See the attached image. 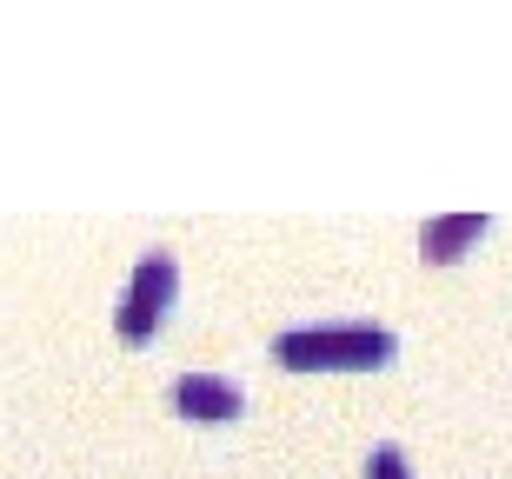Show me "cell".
I'll return each mask as SVG.
<instances>
[{
	"instance_id": "6da1fadb",
	"label": "cell",
	"mask_w": 512,
	"mask_h": 479,
	"mask_svg": "<svg viewBox=\"0 0 512 479\" xmlns=\"http://www.w3.org/2000/svg\"><path fill=\"white\" fill-rule=\"evenodd\" d=\"M393 326L380 320H320V326H286L273 353L300 373H320V366H380L393 360Z\"/></svg>"
},
{
	"instance_id": "277c9868",
	"label": "cell",
	"mask_w": 512,
	"mask_h": 479,
	"mask_svg": "<svg viewBox=\"0 0 512 479\" xmlns=\"http://www.w3.org/2000/svg\"><path fill=\"white\" fill-rule=\"evenodd\" d=\"M479 233H486V213H446V220H426V227H419V253H426V260H453Z\"/></svg>"
},
{
	"instance_id": "5b68a950",
	"label": "cell",
	"mask_w": 512,
	"mask_h": 479,
	"mask_svg": "<svg viewBox=\"0 0 512 479\" xmlns=\"http://www.w3.org/2000/svg\"><path fill=\"white\" fill-rule=\"evenodd\" d=\"M366 479H413V466H406V453L386 440V446H373V460H366Z\"/></svg>"
},
{
	"instance_id": "3957f363",
	"label": "cell",
	"mask_w": 512,
	"mask_h": 479,
	"mask_svg": "<svg viewBox=\"0 0 512 479\" xmlns=\"http://www.w3.org/2000/svg\"><path fill=\"white\" fill-rule=\"evenodd\" d=\"M173 406H180L187 420H233V413L247 406V393H240V380H227V373H180V380H173Z\"/></svg>"
},
{
	"instance_id": "7a4b0ae2",
	"label": "cell",
	"mask_w": 512,
	"mask_h": 479,
	"mask_svg": "<svg viewBox=\"0 0 512 479\" xmlns=\"http://www.w3.org/2000/svg\"><path fill=\"white\" fill-rule=\"evenodd\" d=\"M173 293H180V260L167 247H147L133 260V287L120 293V313H114L120 340H153V326L173 307Z\"/></svg>"
}]
</instances>
